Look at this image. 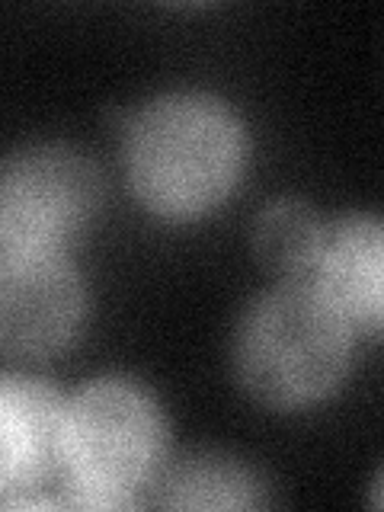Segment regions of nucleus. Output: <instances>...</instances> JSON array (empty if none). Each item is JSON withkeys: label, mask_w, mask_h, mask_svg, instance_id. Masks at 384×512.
I'll return each mask as SVG.
<instances>
[{"label": "nucleus", "mask_w": 384, "mask_h": 512, "mask_svg": "<svg viewBox=\"0 0 384 512\" xmlns=\"http://www.w3.org/2000/svg\"><path fill=\"white\" fill-rule=\"evenodd\" d=\"M314 285L352 330L378 333L384 292V244L375 218L352 215L324 237L314 266Z\"/></svg>", "instance_id": "0eeeda50"}, {"label": "nucleus", "mask_w": 384, "mask_h": 512, "mask_svg": "<svg viewBox=\"0 0 384 512\" xmlns=\"http://www.w3.org/2000/svg\"><path fill=\"white\" fill-rule=\"evenodd\" d=\"M327 228L320 224L311 205L304 202H272L266 205L253 224L256 256L285 279H304L317 266V256L324 250Z\"/></svg>", "instance_id": "6e6552de"}, {"label": "nucleus", "mask_w": 384, "mask_h": 512, "mask_svg": "<svg viewBox=\"0 0 384 512\" xmlns=\"http://www.w3.org/2000/svg\"><path fill=\"white\" fill-rule=\"evenodd\" d=\"M87 317V288L61 253L0 256V349L52 359L74 343Z\"/></svg>", "instance_id": "39448f33"}, {"label": "nucleus", "mask_w": 384, "mask_h": 512, "mask_svg": "<svg viewBox=\"0 0 384 512\" xmlns=\"http://www.w3.org/2000/svg\"><path fill=\"white\" fill-rule=\"evenodd\" d=\"M160 506L170 509H250L260 503V480L228 458H189L164 477Z\"/></svg>", "instance_id": "1a4fd4ad"}, {"label": "nucleus", "mask_w": 384, "mask_h": 512, "mask_svg": "<svg viewBox=\"0 0 384 512\" xmlns=\"http://www.w3.org/2000/svg\"><path fill=\"white\" fill-rule=\"evenodd\" d=\"M64 400L42 378L0 375V506L20 509L61 474Z\"/></svg>", "instance_id": "423d86ee"}, {"label": "nucleus", "mask_w": 384, "mask_h": 512, "mask_svg": "<svg viewBox=\"0 0 384 512\" xmlns=\"http://www.w3.org/2000/svg\"><path fill=\"white\" fill-rule=\"evenodd\" d=\"M100 170L68 144L0 160V253H61L100 208Z\"/></svg>", "instance_id": "20e7f679"}, {"label": "nucleus", "mask_w": 384, "mask_h": 512, "mask_svg": "<svg viewBox=\"0 0 384 512\" xmlns=\"http://www.w3.org/2000/svg\"><path fill=\"white\" fill-rule=\"evenodd\" d=\"M247 157L244 125L199 90L157 96L125 125V167L154 215L192 221L231 196Z\"/></svg>", "instance_id": "f257e3e1"}, {"label": "nucleus", "mask_w": 384, "mask_h": 512, "mask_svg": "<svg viewBox=\"0 0 384 512\" xmlns=\"http://www.w3.org/2000/svg\"><path fill=\"white\" fill-rule=\"evenodd\" d=\"M164 455V416L125 378H100L64 404V506L125 509L148 487Z\"/></svg>", "instance_id": "7ed1b4c3"}, {"label": "nucleus", "mask_w": 384, "mask_h": 512, "mask_svg": "<svg viewBox=\"0 0 384 512\" xmlns=\"http://www.w3.org/2000/svg\"><path fill=\"white\" fill-rule=\"evenodd\" d=\"M352 333L314 282H285L256 301L240 324L234 349L240 381L266 407H311L343 381Z\"/></svg>", "instance_id": "f03ea898"}]
</instances>
